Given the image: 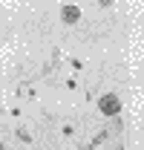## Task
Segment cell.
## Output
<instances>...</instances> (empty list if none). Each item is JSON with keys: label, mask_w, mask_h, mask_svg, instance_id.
I'll use <instances>...</instances> for the list:
<instances>
[{"label": "cell", "mask_w": 144, "mask_h": 150, "mask_svg": "<svg viewBox=\"0 0 144 150\" xmlns=\"http://www.w3.org/2000/svg\"><path fill=\"white\" fill-rule=\"evenodd\" d=\"M98 110L104 112L107 118H115V115H121V98H118L115 93L101 95V98H98Z\"/></svg>", "instance_id": "6da1fadb"}, {"label": "cell", "mask_w": 144, "mask_h": 150, "mask_svg": "<svg viewBox=\"0 0 144 150\" xmlns=\"http://www.w3.org/2000/svg\"><path fill=\"white\" fill-rule=\"evenodd\" d=\"M61 20H64V23H78V20H81V9H78L75 3H66V6L61 9Z\"/></svg>", "instance_id": "7a4b0ae2"}, {"label": "cell", "mask_w": 144, "mask_h": 150, "mask_svg": "<svg viewBox=\"0 0 144 150\" xmlns=\"http://www.w3.org/2000/svg\"><path fill=\"white\" fill-rule=\"evenodd\" d=\"M98 3H101V6H112L115 0H98Z\"/></svg>", "instance_id": "3957f363"}, {"label": "cell", "mask_w": 144, "mask_h": 150, "mask_svg": "<svg viewBox=\"0 0 144 150\" xmlns=\"http://www.w3.org/2000/svg\"><path fill=\"white\" fill-rule=\"evenodd\" d=\"M0 150H6V144H0Z\"/></svg>", "instance_id": "277c9868"}, {"label": "cell", "mask_w": 144, "mask_h": 150, "mask_svg": "<svg viewBox=\"0 0 144 150\" xmlns=\"http://www.w3.org/2000/svg\"><path fill=\"white\" fill-rule=\"evenodd\" d=\"M115 150H124V147H115Z\"/></svg>", "instance_id": "5b68a950"}]
</instances>
